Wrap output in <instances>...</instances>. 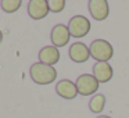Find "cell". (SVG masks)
Wrapping results in <instances>:
<instances>
[{"instance_id":"obj_7","label":"cell","mask_w":129,"mask_h":118,"mask_svg":"<svg viewBox=\"0 0 129 118\" xmlns=\"http://www.w3.org/2000/svg\"><path fill=\"white\" fill-rule=\"evenodd\" d=\"M87 7H89L90 15L94 18L96 21H103L108 17V3L106 0H90L87 3Z\"/></svg>"},{"instance_id":"obj_5","label":"cell","mask_w":129,"mask_h":118,"mask_svg":"<svg viewBox=\"0 0 129 118\" xmlns=\"http://www.w3.org/2000/svg\"><path fill=\"white\" fill-rule=\"evenodd\" d=\"M49 2L47 0H31L28 3V14L32 20H42L49 14Z\"/></svg>"},{"instance_id":"obj_1","label":"cell","mask_w":129,"mask_h":118,"mask_svg":"<svg viewBox=\"0 0 129 118\" xmlns=\"http://www.w3.org/2000/svg\"><path fill=\"white\" fill-rule=\"evenodd\" d=\"M29 75L36 85H50L56 81L57 71L51 65H46L42 63H34L29 68Z\"/></svg>"},{"instance_id":"obj_13","label":"cell","mask_w":129,"mask_h":118,"mask_svg":"<svg viewBox=\"0 0 129 118\" xmlns=\"http://www.w3.org/2000/svg\"><path fill=\"white\" fill-rule=\"evenodd\" d=\"M0 6L6 13H14L21 7V0H2Z\"/></svg>"},{"instance_id":"obj_4","label":"cell","mask_w":129,"mask_h":118,"mask_svg":"<svg viewBox=\"0 0 129 118\" xmlns=\"http://www.w3.org/2000/svg\"><path fill=\"white\" fill-rule=\"evenodd\" d=\"M75 85H76V89H78V95H82V96L94 95L96 90L99 89L97 79L93 75H89V74L79 75L76 82H75Z\"/></svg>"},{"instance_id":"obj_15","label":"cell","mask_w":129,"mask_h":118,"mask_svg":"<svg viewBox=\"0 0 129 118\" xmlns=\"http://www.w3.org/2000/svg\"><path fill=\"white\" fill-rule=\"evenodd\" d=\"M97 118H111V117H108V115H99Z\"/></svg>"},{"instance_id":"obj_3","label":"cell","mask_w":129,"mask_h":118,"mask_svg":"<svg viewBox=\"0 0 129 118\" xmlns=\"http://www.w3.org/2000/svg\"><path fill=\"white\" fill-rule=\"evenodd\" d=\"M68 31H70L71 36L76 38V39L83 38L90 31V21L83 15H74L68 22Z\"/></svg>"},{"instance_id":"obj_10","label":"cell","mask_w":129,"mask_h":118,"mask_svg":"<svg viewBox=\"0 0 129 118\" xmlns=\"http://www.w3.org/2000/svg\"><path fill=\"white\" fill-rule=\"evenodd\" d=\"M60 61V51L54 46H45L43 49H40L39 51V63L46 65H51Z\"/></svg>"},{"instance_id":"obj_9","label":"cell","mask_w":129,"mask_h":118,"mask_svg":"<svg viewBox=\"0 0 129 118\" xmlns=\"http://www.w3.org/2000/svg\"><path fill=\"white\" fill-rule=\"evenodd\" d=\"M56 92L58 96H61L62 99H75L78 96V89L76 85L70 79H61L58 83L56 85Z\"/></svg>"},{"instance_id":"obj_16","label":"cell","mask_w":129,"mask_h":118,"mask_svg":"<svg viewBox=\"0 0 129 118\" xmlns=\"http://www.w3.org/2000/svg\"><path fill=\"white\" fill-rule=\"evenodd\" d=\"M2 40H3V32L0 31V43H2Z\"/></svg>"},{"instance_id":"obj_11","label":"cell","mask_w":129,"mask_h":118,"mask_svg":"<svg viewBox=\"0 0 129 118\" xmlns=\"http://www.w3.org/2000/svg\"><path fill=\"white\" fill-rule=\"evenodd\" d=\"M112 67L108 63H96L93 65V76L99 83H106L112 78Z\"/></svg>"},{"instance_id":"obj_12","label":"cell","mask_w":129,"mask_h":118,"mask_svg":"<svg viewBox=\"0 0 129 118\" xmlns=\"http://www.w3.org/2000/svg\"><path fill=\"white\" fill-rule=\"evenodd\" d=\"M104 106H106V96L104 95H96L89 101L90 111L94 112V114H99V112L103 111Z\"/></svg>"},{"instance_id":"obj_2","label":"cell","mask_w":129,"mask_h":118,"mask_svg":"<svg viewBox=\"0 0 129 118\" xmlns=\"http://www.w3.org/2000/svg\"><path fill=\"white\" fill-rule=\"evenodd\" d=\"M89 51H90V56L97 63H108V60H111L112 54H114V49H112L111 43L104 39L93 40L90 43Z\"/></svg>"},{"instance_id":"obj_6","label":"cell","mask_w":129,"mask_h":118,"mask_svg":"<svg viewBox=\"0 0 129 118\" xmlns=\"http://www.w3.org/2000/svg\"><path fill=\"white\" fill-rule=\"evenodd\" d=\"M70 36H71V34L68 31V26L62 25V24L56 25L51 29V34H50V39L54 47H62V46L68 45Z\"/></svg>"},{"instance_id":"obj_14","label":"cell","mask_w":129,"mask_h":118,"mask_svg":"<svg viewBox=\"0 0 129 118\" xmlns=\"http://www.w3.org/2000/svg\"><path fill=\"white\" fill-rule=\"evenodd\" d=\"M65 7V2L64 0H51L49 2V9L51 13H60L62 11Z\"/></svg>"},{"instance_id":"obj_8","label":"cell","mask_w":129,"mask_h":118,"mask_svg":"<svg viewBox=\"0 0 129 118\" xmlns=\"http://www.w3.org/2000/svg\"><path fill=\"white\" fill-rule=\"evenodd\" d=\"M68 54L74 63H86L90 57L89 47L82 42H75L74 45H71Z\"/></svg>"}]
</instances>
